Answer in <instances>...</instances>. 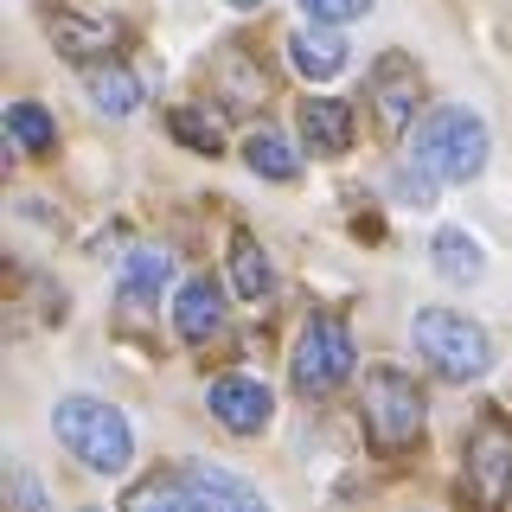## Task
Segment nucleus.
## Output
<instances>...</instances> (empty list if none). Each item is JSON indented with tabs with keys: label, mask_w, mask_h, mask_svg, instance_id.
Returning a JSON list of instances; mask_svg holds the SVG:
<instances>
[{
	"label": "nucleus",
	"mask_w": 512,
	"mask_h": 512,
	"mask_svg": "<svg viewBox=\"0 0 512 512\" xmlns=\"http://www.w3.org/2000/svg\"><path fill=\"white\" fill-rule=\"evenodd\" d=\"M122 506L128 512H148V506H231V512H250V506H263V493H256L244 474H231V468L180 461V468H167V474L141 480V487H128Z\"/></svg>",
	"instance_id": "nucleus-3"
},
{
	"label": "nucleus",
	"mask_w": 512,
	"mask_h": 512,
	"mask_svg": "<svg viewBox=\"0 0 512 512\" xmlns=\"http://www.w3.org/2000/svg\"><path fill=\"white\" fill-rule=\"evenodd\" d=\"M231 7H244V13H250V7H263V0H231Z\"/></svg>",
	"instance_id": "nucleus-22"
},
{
	"label": "nucleus",
	"mask_w": 512,
	"mask_h": 512,
	"mask_svg": "<svg viewBox=\"0 0 512 512\" xmlns=\"http://www.w3.org/2000/svg\"><path fill=\"white\" fill-rule=\"evenodd\" d=\"M52 45H58L64 58H77V64L116 58L122 26H116V20H77V13H58V20H52Z\"/></svg>",
	"instance_id": "nucleus-13"
},
{
	"label": "nucleus",
	"mask_w": 512,
	"mask_h": 512,
	"mask_svg": "<svg viewBox=\"0 0 512 512\" xmlns=\"http://www.w3.org/2000/svg\"><path fill=\"white\" fill-rule=\"evenodd\" d=\"M352 359H359V346H352L346 320L340 314H314L308 327H301V340H295L288 378H295L301 397H327V391H340L352 378Z\"/></svg>",
	"instance_id": "nucleus-5"
},
{
	"label": "nucleus",
	"mask_w": 512,
	"mask_h": 512,
	"mask_svg": "<svg viewBox=\"0 0 512 512\" xmlns=\"http://www.w3.org/2000/svg\"><path fill=\"white\" fill-rule=\"evenodd\" d=\"M487 154H493L487 122H480L474 109H455V103L429 109L423 128H416V148H410V160H423V167L436 173L442 186L480 180V173H487Z\"/></svg>",
	"instance_id": "nucleus-1"
},
{
	"label": "nucleus",
	"mask_w": 512,
	"mask_h": 512,
	"mask_svg": "<svg viewBox=\"0 0 512 512\" xmlns=\"http://www.w3.org/2000/svg\"><path fill=\"white\" fill-rule=\"evenodd\" d=\"M301 141H308V154H346L352 148V109L340 96H314V103H301Z\"/></svg>",
	"instance_id": "nucleus-12"
},
{
	"label": "nucleus",
	"mask_w": 512,
	"mask_h": 512,
	"mask_svg": "<svg viewBox=\"0 0 512 512\" xmlns=\"http://www.w3.org/2000/svg\"><path fill=\"white\" fill-rule=\"evenodd\" d=\"M244 160H250L256 180H276V186H288V180L301 173V154L288 148L282 135H269V128H256V135L244 141Z\"/></svg>",
	"instance_id": "nucleus-18"
},
{
	"label": "nucleus",
	"mask_w": 512,
	"mask_h": 512,
	"mask_svg": "<svg viewBox=\"0 0 512 512\" xmlns=\"http://www.w3.org/2000/svg\"><path fill=\"white\" fill-rule=\"evenodd\" d=\"M52 436L84 461L90 474H122L128 455H135V429L116 404L103 397H58L52 404Z\"/></svg>",
	"instance_id": "nucleus-2"
},
{
	"label": "nucleus",
	"mask_w": 512,
	"mask_h": 512,
	"mask_svg": "<svg viewBox=\"0 0 512 512\" xmlns=\"http://www.w3.org/2000/svg\"><path fill=\"white\" fill-rule=\"evenodd\" d=\"M365 429H372L378 448H410L423 436V391H416V378H404L397 365H378L365 378Z\"/></svg>",
	"instance_id": "nucleus-6"
},
{
	"label": "nucleus",
	"mask_w": 512,
	"mask_h": 512,
	"mask_svg": "<svg viewBox=\"0 0 512 512\" xmlns=\"http://www.w3.org/2000/svg\"><path fill=\"white\" fill-rule=\"evenodd\" d=\"M429 263H436L442 282H480L487 276V250H480V237L468 231H436V244H429Z\"/></svg>",
	"instance_id": "nucleus-16"
},
{
	"label": "nucleus",
	"mask_w": 512,
	"mask_h": 512,
	"mask_svg": "<svg viewBox=\"0 0 512 512\" xmlns=\"http://www.w3.org/2000/svg\"><path fill=\"white\" fill-rule=\"evenodd\" d=\"M288 58H295L301 77H314V84H327V77L346 71V39L340 32H288Z\"/></svg>",
	"instance_id": "nucleus-14"
},
{
	"label": "nucleus",
	"mask_w": 512,
	"mask_h": 512,
	"mask_svg": "<svg viewBox=\"0 0 512 512\" xmlns=\"http://www.w3.org/2000/svg\"><path fill=\"white\" fill-rule=\"evenodd\" d=\"M231 282H237L244 301H263L269 288H276V269H269V256H263V244H256L250 231L231 237Z\"/></svg>",
	"instance_id": "nucleus-17"
},
{
	"label": "nucleus",
	"mask_w": 512,
	"mask_h": 512,
	"mask_svg": "<svg viewBox=\"0 0 512 512\" xmlns=\"http://www.w3.org/2000/svg\"><path fill=\"white\" fill-rule=\"evenodd\" d=\"M410 340H416V352H423V359L436 365L442 378H455V384L487 378V365H493L487 327H480V320H468V314H455V308H416Z\"/></svg>",
	"instance_id": "nucleus-4"
},
{
	"label": "nucleus",
	"mask_w": 512,
	"mask_h": 512,
	"mask_svg": "<svg viewBox=\"0 0 512 512\" xmlns=\"http://www.w3.org/2000/svg\"><path fill=\"white\" fill-rule=\"evenodd\" d=\"M84 90H90V103L103 109V116H135L141 109V84H135V71H128L122 58H90L84 64Z\"/></svg>",
	"instance_id": "nucleus-11"
},
{
	"label": "nucleus",
	"mask_w": 512,
	"mask_h": 512,
	"mask_svg": "<svg viewBox=\"0 0 512 512\" xmlns=\"http://www.w3.org/2000/svg\"><path fill=\"white\" fill-rule=\"evenodd\" d=\"M416 103H423V77H416V64L404 52H384L372 64V116H378V135L397 141L416 122Z\"/></svg>",
	"instance_id": "nucleus-7"
},
{
	"label": "nucleus",
	"mask_w": 512,
	"mask_h": 512,
	"mask_svg": "<svg viewBox=\"0 0 512 512\" xmlns=\"http://www.w3.org/2000/svg\"><path fill=\"white\" fill-rule=\"evenodd\" d=\"M7 135L20 141V154H52L58 148V122L39 103H7Z\"/></svg>",
	"instance_id": "nucleus-20"
},
{
	"label": "nucleus",
	"mask_w": 512,
	"mask_h": 512,
	"mask_svg": "<svg viewBox=\"0 0 512 512\" xmlns=\"http://www.w3.org/2000/svg\"><path fill=\"white\" fill-rule=\"evenodd\" d=\"M301 7H308L314 26H346V20H365L372 0H301Z\"/></svg>",
	"instance_id": "nucleus-21"
},
{
	"label": "nucleus",
	"mask_w": 512,
	"mask_h": 512,
	"mask_svg": "<svg viewBox=\"0 0 512 512\" xmlns=\"http://www.w3.org/2000/svg\"><path fill=\"white\" fill-rule=\"evenodd\" d=\"M205 404H212V416L231 429V436H263L269 416H276V397H269V384H256V378H212Z\"/></svg>",
	"instance_id": "nucleus-8"
},
{
	"label": "nucleus",
	"mask_w": 512,
	"mask_h": 512,
	"mask_svg": "<svg viewBox=\"0 0 512 512\" xmlns=\"http://www.w3.org/2000/svg\"><path fill=\"white\" fill-rule=\"evenodd\" d=\"M167 282H173V256H167V250L141 244V250H128V256H122V282H116V288H122V301H128V308L154 301Z\"/></svg>",
	"instance_id": "nucleus-15"
},
{
	"label": "nucleus",
	"mask_w": 512,
	"mask_h": 512,
	"mask_svg": "<svg viewBox=\"0 0 512 512\" xmlns=\"http://www.w3.org/2000/svg\"><path fill=\"white\" fill-rule=\"evenodd\" d=\"M167 128H173V141H186L192 154H218L224 148V122L212 116V103H180L167 116Z\"/></svg>",
	"instance_id": "nucleus-19"
},
{
	"label": "nucleus",
	"mask_w": 512,
	"mask_h": 512,
	"mask_svg": "<svg viewBox=\"0 0 512 512\" xmlns=\"http://www.w3.org/2000/svg\"><path fill=\"white\" fill-rule=\"evenodd\" d=\"M173 327H180L186 346H205V340L224 327V295H218L212 276H192V282L180 288V301H173Z\"/></svg>",
	"instance_id": "nucleus-10"
},
{
	"label": "nucleus",
	"mask_w": 512,
	"mask_h": 512,
	"mask_svg": "<svg viewBox=\"0 0 512 512\" xmlns=\"http://www.w3.org/2000/svg\"><path fill=\"white\" fill-rule=\"evenodd\" d=\"M468 480H474L480 500H493V506L512 493V436H506L500 416H487L468 436Z\"/></svg>",
	"instance_id": "nucleus-9"
}]
</instances>
